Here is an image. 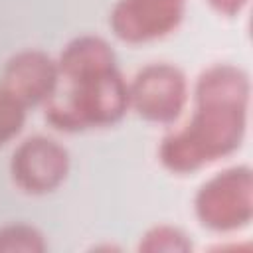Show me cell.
I'll use <instances>...</instances> for the list:
<instances>
[{
  "instance_id": "4",
  "label": "cell",
  "mask_w": 253,
  "mask_h": 253,
  "mask_svg": "<svg viewBox=\"0 0 253 253\" xmlns=\"http://www.w3.org/2000/svg\"><path fill=\"white\" fill-rule=\"evenodd\" d=\"M251 180L247 170H227L200 190L196 211L204 225L213 229H233L249 219Z\"/></svg>"
},
{
  "instance_id": "5",
  "label": "cell",
  "mask_w": 253,
  "mask_h": 253,
  "mask_svg": "<svg viewBox=\"0 0 253 253\" xmlns=\"http://www.w3.org/2000/svg\"><path fill=\"white\" fill-rule=\"evenodd\" d=\"M67 166V150L45 136L24 140L12 156L14 182L28 194H45L55 190L63 182Z\"/></svg>"
},
{
  "instance_id": "8",
  "label": "cell",
  "mask_w": 253,
  "mask_h": 253,
  "mask_svg": "<svg viewBox=\"0 0 253 253\" xmlns=\"http://www.w3.org/2000/svg\"><path fill=\"white\" fill-rule=\"evenodd\" d=\"M45 249L42 233L30 225H8L0 229V251H32L40 253Z\"/></svg>"
},
{
  "instance_id": "11",
  "label": "cell",
  "mask_w": 253,
  "mask_h": 253,
  "mask_svg": "<svg viewBox=\"0 0 253 253\" xmlns=\"http://www.w3.org/2000/svg\"><path fill=\"white\" fill-rule=\"evenodd\" d=\"M210 2H211V6H213L217 12L227 14V16H233V14L241 8V4H243L245 0H210Z\"/></svg>"
},
{
  "instance_id": "3",
  "label": "cell",
  "mask_w": 253,
  "mask_h": 253,
  "mask_svg": "<svg viewBox=\"0 0 253 253\" xmlns=\"http://www.w3.org/2000/svg\"><path fill=\"white\" fill-rule=\"evenodd\" d=\"M128 101L140 117L154 123H172L186 103V79L168 63H152L138 71L128 87Z\"/></svg>"
},
{
  "instance_id": "7",
  "label": "cell",
  "mask_w": 253,
  "mask_h": 253,
  "mask_svg": "<svg viewBox=\"0 0 253 253\" xmlns=\"http://www.w3.org/2000/svg\"><path fill=\"white\" fill-rule=\"evenodd\" d=\"M57 87V65L42 51H22L4 69V91L16 101L36 105L47 101Z\"/></svg>"
},
{
  "instance_id": "6",
  "label": "cell",
  "mask_w": 253,
  "mask_h": 253,
  "mask_svg": "<svg viewBox=\"0 0 253 253\" xmlns=\"http://www.w3.org/2000/svg\"><path fill=\"white\" fill-rule=\"evenodd\" d=\"M184 14V0H121L111 24L126 42H148L170 34Z\"/></svg>"
},
{
  "instance_id": "9",
  "label": "cell",
  "mask_w": 253,
  "mask_h": 253,
  "mask_svg": "<svg viewBox=\"0 0 253 253\" xmlns=\"http://www.w3.org/2000/svg\"><path fill=\"white\" fill-rule=\"evenodd\" d=\"M26 107L8 91L0 89V146L20 132L26 117Z\"/></svg>"
},
{
  "instance_id": "1",
  "label": "cell",
  "mask_w": 253,
  "mask_h": 253,
  "mask_svg": "<svg viewBox=\"0 0 253 253\" xmlns=\"http://www.w3.org/2000/svg\"><path fill=\"white\" fill-rule=\"evenodd\" d=\"M57 79H63V89L45 101V117L63 130L111 125L130 103L115 55L99 38L71 42L57 65Z\"/></svg>"
},
{
  "instance_id": "2",
  "label": "cell",
  "mask_w": 253,
  "mask_h": 253,
  "mask_svg": "<svg viewBox=\"0 0 253 253\" xmlns=\"http://www.w3.org/2000/svg\"><path fill=\"white\" fill-rule=\"evenodd\" d=\"M247 83L233 67H213L198 83V109L180 132L164 138L160 160L172 172H192L231 152L243 130Z\"/></svg>"
},
{
  "instance_id": "10",
  "label": "cell",
  "mask_w": 253,
  "mask_h": 253,
  "mask_svg": "<svg viewBox=\"0 0 253 253\" xmlns=\"http://www.w3.org/2000/svg\"><path fill=\"white\" fill-rule=\"evenodd\" d=\"M188 247L186 235L172 227H154L144 235V243H140L144 251H186Z\"/></svg>"
}]
</instances>
